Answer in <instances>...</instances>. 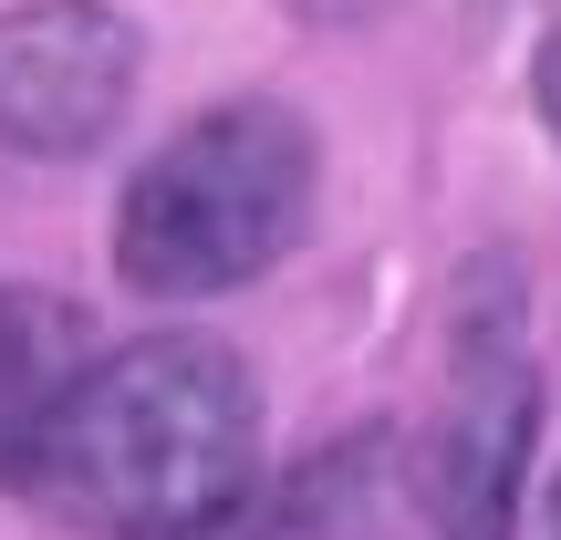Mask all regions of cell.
Wrapping results in <instances>:
<instances>
[{"label": "cell", "instance_id": "1", "mask_svg": "<svg viewBox=\"0 0 561 540\" xmlns=\"http://www.w3.org/2000/svg\"><path fill=\"white\" fill-rule=\"evenodd\" d=\"M42 479L115 540H240L261 509V395L219 343H125L73 375Z\"/></svg>", "mask_w": 561, "mask_h": 540}, {"label": "cell", "instance_id": "2", "mask_svg": "<svg viewBox=\"0 0 561 540\" xmlns=\"http://www.w3.org/2000/svg\"><path fill=\"white\" fill-rule=\"evenodd\" d=\"M312 198H322V146L291 104H271V94L208 104L198 125H178L125 177L115 271L157 301L240 291V280H261L271 261L301 250Z\"/></svg>", "mask_w": 561, "mask_h": 540}, {"label": "cell", "instance_id": "3", "mask_svg": "<svg viewBox=\"0 0 561 540\" xmlns=\"http://www.w3.org/2000/svg\"><path fill=\"white\" fill-rule=\"evenodd\" d=\"M530 426H541V375H530V343H520V280L479 261L458 291V322H447V395L416 458L437 540H510Z\"/></svg>", "mask_w": 561, "mask_h": 540}, {"label": "cell", "instance_id": "4", "mask_svg": "<svg viewBox=\"0 0 561 540\" xmlns=\"http://www.w3.org/2000/svg\"><path fill=\"white\" fill-rule=\"evenodd\" d=\"M146 73V32L115 0H32L0 21V146L21 157H83L115 136Z\"/></svg>", "mask_w": 561, "mask_h": 540}, {"label": "cell", "instance_id": "5", "mask_svg": "<svg viewBox=\"0 0 561 540\" xmlns=\"http://www.w3.org/2000/svg\"><path fill=\"white\" fill-rule=\"evenodd\" d=\"M73 375H83V312L32 280H0V479H42Z\"/></svg>", "mask_w": 561, "mask_h": 540}, {"label": "cell", "instance_id": "6", "mask_svg": "<svg viewBox=\"0 0 561 540\" xmlns=\"http://www.w3.org/2000/svg\"><path fill=\"white\" fill-rule=\"evenodd\" d=\"M530 94H541V125L561 136V32L541 42V62H530Z\"/></svg>", "mask_w": 561, "mask_h": 540}, {"label": "cell", "instance_id": "7", "mask_svg": "<svg viewBox=\"0 0 561 540\" xmlns=\"http://www.w3.org/2000/svg\"><path fill=\"white\" fill-rule=\"evenodd\" d=\"M551 540H561V489H551Z\"/></svg>", "mask_w": 561, "mask_h": 540}]
</instances>
